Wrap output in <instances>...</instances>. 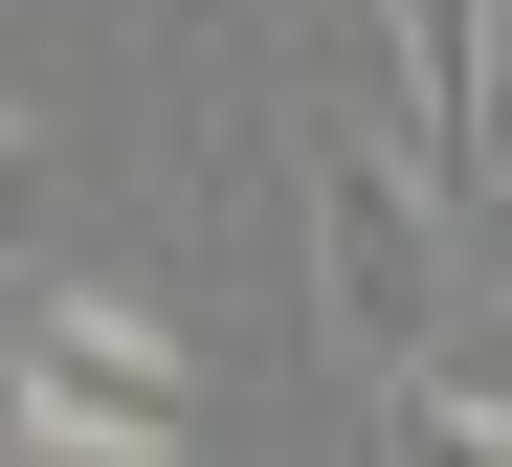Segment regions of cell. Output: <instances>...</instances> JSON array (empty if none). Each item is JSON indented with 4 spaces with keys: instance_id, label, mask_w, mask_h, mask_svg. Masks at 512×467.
<instances>
[{
    "instance_id": "obj_1",
    "label": "cell",
    "mask_w": 512,
    "mask_h": 467,
    "mask_svg": "<svg viewBox=\"0 0 512 467\" xmlns=\"http://www.w3.org/2000/svg\"><path fill=\"white\" fill-rule=\"evenodd\" d=\"M312 290H334V334H357L379 379H423L446 267H423V178H401V134H357V112H312Z\"/></svg>"
},
{
    "instance_id": "obj_2",
    "label": "cell",
    "mask_w": 512,
    "mask_h": 467,
    "mask_svg": "<svg viewBox=\"0 0 512 467\" xmlns=\"http://www.w3.org/2000/svg\"><path fill=\"white\" fill-rule=\"evenodd\" d=\"M379 45H401L423 178H490V134H512V23H490V0H379Z\"/></svg>"
},
{
    "instance_id": "obj_3",
    "label": "cell",
    "mask_w": 512,
    "mask_h": 467,
    "mask_svg": "<svg viewBox=\"0 0 512 467\" xmlns=\"http://www.w3.org/2000/svg\"><path fill=\"white\" fill-rule=\"evenodd\" d=\"M0 201H23V112H0Z\"/></svg>"
}]
</instances>
